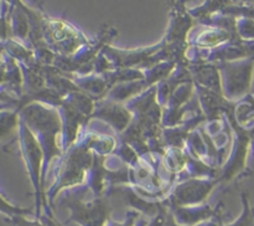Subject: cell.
<instances>
[{"mask_svg": "<svg viewBox=\"0 0 254 226\" xmlns=\"http://www.w3.org/2000/svg\"><path fill=\"white\" fill-rule=\"evenodd\" d=\"M22 141H24V151L25 158H26L27 165H29L30 171H31V178L34 180L35 186H36V204H37V211H39L40 205V186H39V178H40V159H41V148H40L36 139L31 134L29 128L22 126Z\"/></svg>", "mask_w": 254, "mask_h": 226, "instance_id": "obj_1", "label": "cell"}, {"mask_svg": "<svg viewBox=\"0 0 254 226\" xmlns=\"http://www.w3.org/2000/svg\"><path fill=\"white\" fill-rule=\"evenodd\" d=\"M72 210V219L83 224L84 226H102L108 214V208L102 201H96L91 205L79 204V206H73Z\"/></svg>", "mask_w": 254, "mask_h": 226, "instance_id": "obj_2", "label": "cell"}]
</instances>
